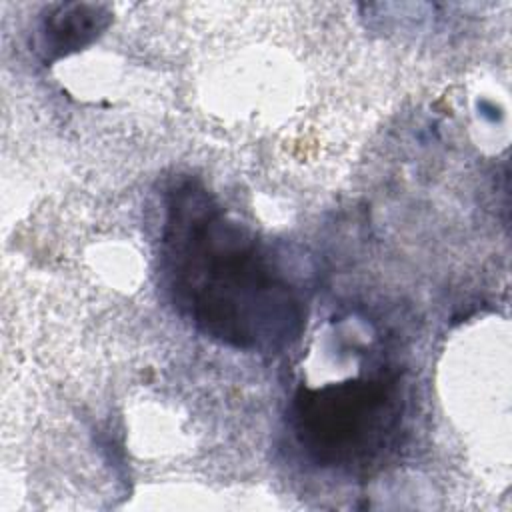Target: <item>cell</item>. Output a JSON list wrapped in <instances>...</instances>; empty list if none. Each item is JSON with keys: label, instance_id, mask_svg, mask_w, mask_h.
Returning <instances> with one entry per match:
<instances>
[{"label": "cell", "instance_id": "obj_1", "mask_svg": "<svg viewBox=\"0 0 512 512\" xmlns=\"http://www.w3.org/2000/svg\"><path fill=\"white\" fill-rule=\"evenodd\" d=\"M160 274L200 334L246 352H276L300 334L302 308L254 234L196 180L166 194Z\"/></svg>", "mask_w": 512, "mask_h": 512}, {"label": "cell", "instance_id": "obj_2", "mask_svg": "<svg viewBox=\"0 0 512 512\" xmlns=\"http://www.w3.org/2000/svg\"><path fill=\"white\" fill-rule=\"evenodd\" d=\"M404 400L384 376L350 378L320 388H300L292 402V432L318 466L368 474L400 442Z\"/></svg>", "mask_w": 512, "mask_h": 512}, {"label": "cell", "instance_id": "obj_3", "mask_svg": "<svg viewBox=\"0 0 512 512\" xmlns=\"http://www.w3.org/2000/svg\"><path fill=\"white\" fill-rule=\"evenodd\" d=\"M110 22L102 4H58L42 20V50L52 58L68 56L90 44Z\"/></svg>", "mask_w": 512, "mask_h": 512}]
</instances>
